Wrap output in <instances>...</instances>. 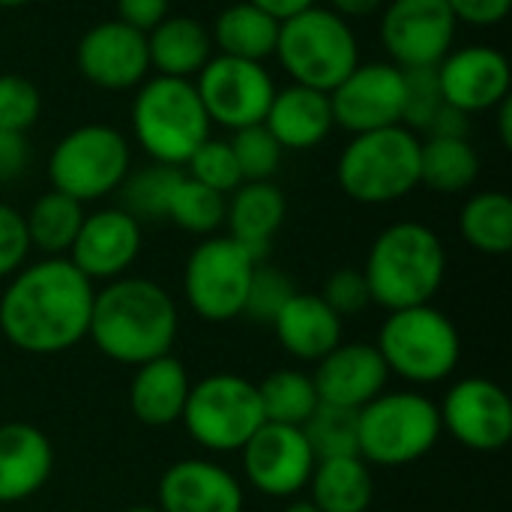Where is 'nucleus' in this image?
<instances>
[{"instance_id":"7ed1b4c3","label":"nucleus","mask_w":512,"mask_h":512,"mask_svg":"<svg viewBox=\"0 0 512 512\" xmlns=\"http://www.w3.org/2000/svg\"><path fill=\"white\" fill-rule=\"evenodd\" d=\"M363 276L372 303L387 312L426 306L447 279V246L426 222H393L372 240Z\"/></svg>"},{"instance_id":"cd10ccee","label":"nucleus","mask_w":512,"mask_h":512,"mask_svg":"<svg viewBox=\"0 0 512 512\" xmlns=\"http://www.w3.org/2000/svg\"><path fill=\"white\" fill-rule=\"evenodd\" d=\"M306 492L321 512H369L375 501V477L360 456L318 459Z\"/></svg>"},{"instance_id":"72a5a7b5","label":"nucleus","mask_w":512,"mask_h":512,"mask_svg":"<svg viewBox=\"0 0 512 512\" xmlns=\"http://www.w3.org/2000/svg\"><path fill=\"white\" fill-rule=\"evenodd\" d=\"M183 177V168L159 165L150 162L138 171H129L123 186L117 189L120 207L138 219V222H165L168 219V204Z\"/></svg>"},{"instance_id":"393cba45","label":"nucleus","mask_w":512,"mask_h":512,"mask_svg":"<svg viewBox=\"0 0 512 512\" xmlns=\"http://www.w3.org/2000/svg\"><path fill=\"white\" fill-rule=\"evenodd\" d=\"M285 213H288L285 192L273 180L240 183L228 195V210H225L228 237L237 240L255 261H264L273 237L285 225Z\"/></svg>"},{"instance_id":"1a4fd4ad","label":"nucleus","mask_w":512,"mask_h":512,"mask_svg":"<svg viewBox=\"0 0 512 512\" xmlns=\"http://www.w3.org/2000/svg\"><path fill=\"white\" fill-rule=\"evenodd\" d=\"M132 171L129 138L108 123H81L69 129L48 153L45 174L51 189L90 204L114 195Z\"/></svg>"},{"instance_id":"bb28decb","label":"nucleus","mask_w":512,"mask_h":512,"mask_svg":"<svg viewBox=\"0 0 512 512\" xmlns=\"http://www.w3.org/2000/svg\"><path fill=\"white\" fill-rule=\"evenodd\" d=\"M150 72L192 81L216 54L210 30L192 15H168L147 33Z\"/></svg>"},{"instance_id":"f704fd0d","label":"nucleus","mask_w":512,"mask_h":512,"mask_svg":"<svg viewBox=\"0 0 512 512\" xmlns=\"http://www.w3.org/2000/svg\"><path fill=\"white\" fill-rule=\"evenodd\" d=\"M225 210H228V195L201 186L198 180L186 177V171H183V177L171 195L165 222H174L180 231L204 240V237L219 234V228L225 225Z\"/></svg>"},{"instance_id":"473e14b6","label":"nucleus","mask_w":512,"mask_h":512,"mask_svg":"<svg viewBox=\"0 0 512 512\" xmlns=\"http://www.w3.org/2000/svg\"><path fill=\"white\" fill-rule=\"evenodd\" d=\"M258 396H261L267 423L297 426V429H303L306 420L321 405L312 375H306L300 369H279V372L267 375L258 384Z\"/></svg>"},{"instance_id":"c756f323","label":"nucleus","mask_w":512,"mask_h":512,"mask_svg":"<svg viewBox=\"0 0 512 512\" xmlns=\"http://www.w3.org/2000/svg\"><path fill=\"white\" fill-rule=\"evenodd\" d=\"M84 216L87 213H84L81 201H75L57 189L42 192L24 213L30 249L42 252V258H66L78 237Z\"/></svg>"},{"instance_id":"0eeeda50","label":"nucleus","mask_w":512,"mask_h":512,"mask_svg":"<svg viewBox=\"0 0 512 512\" xmlns=\"http://www.w3.org/2000/svg\"><path fill=\"white\" fill-rule=\"evenodd\" d=\"M438 405L417 390H384L357 411V456L372 468H405L441 441Z\"/></svg>"},{"instance_id":"423d86ee","label":"nucleus","mask_w":512,"mask_h":512,"mask_svg":"<svg viewBox=\"0 0 512 512\" xmlns=\"http://www.w3.org/2000/svg\"><path fill=\"white\" fill-rule=\"evenodd\" d=\"M273 57L279 60L291 84L330 93L360 63V42L351 21L315 3L279 21Z\"/></svg>"},{"instance_id":"2f4dec72","label":"nucleus","mask_w":512,"mask_h":512,"mask_svg":"<svg viewBox=\"0 0 512 512\" xmlns=\"http://www.w3.org/2000/svg\"><path fill=\"white\" fill-rule=\"evenodd\" d=\"M462 240L489 258L510 255L512 249V198L501 189L471 195L459 210Z\"/></svg>"},{"instance_id":"2eb2a0df","label":"nucleus","mask_w":512,"mask_h":512,"mask_svg":"<svg viewBox=\"0 0 512 512\" xmlns=\"http://www.w3.org/2000/svg\"><path fill=\"white\" fill-rule=\"evenodd\" d=\"M315 462L303 429L279 423H264L240 450L249 489L273 501H291L306 492Z\"/></svg>"},{"instance_id":"c9c22d12","label":"nucleus","mask_w":512,"mask_h":512,"mask_svg":"<svg viewBox=\"0 0 512 512\" xmlns=\"http://www.w3.org/2000/svg\"><path fill=\"white\" fill-rule=\"evenodd\" d=\"M303 435H306L315 459L357 456V411L321 402L315 408V414L306 420Z\"/></svg>"},{"instance_id":"aec40b11","label":"nucleus","mask_w":512,"mask_h":512,"mask_svg":"<svg viewBox=\"0 0 512 512\" xmlns=\"http://www.w3.org/2000/svg\"><path fill=\"white\" fill-rule=\"evenodd\" d=\"M312 381L324 405L360 411L387 390L390 369L375 345L339 342L327 357L315 363Z\"/></svg>"},{"instance_id":"6ab92c4d","label":"nucleus","mask_w":512,"mask_h":512,"mask_svg":"<svg viewBox=\"0 0 512 512\" xmlns=\"http://www.w3.org/2000/svg\"><path fill=\"white\" fill-rule=\"evenodd\" d=\"M438 87L444 99L468 117L495 111L512 87V66L507 54L492 45L453 48L438 66Z\"/></svg>"},{"instance_id":"39448f33","label":"nucleus","mask_w":512,"mask_h":512,"mask_svg":"<svg viewBox=\"0 0 512 512\" xmlns=\"http://www.w3.org/2000/svg\"><path fill=\"white\" fill-rule=\"evenodd\" d=\"M336 183L369 207L408 198L420 186V138L405 126L351 135L336 159Z\"/></svg>"},{"instance_id":"dca6fc26","label":"nucleus","mask_w":512,"mask_h":512,"mask_svg":"<svg viewBox=\"0 0 512 512\" xmlns=\"http://www.w3.org/2000/svg\"><path fill=\"white\" fill-rule=\"evenodd\" d=\"M333 123L348 135L402 126L405 108V72L390 60L357 63L342 84L330 93Z\"/></svg>"},{"instance_id":"a878e982","label":"nucleus","mask_w":512,"mask_h":512,"mask_svg":"<svg viewBox=\"0 0 512 512\" xmlns=\"http://www.w3.org/2000/svg\"><path fill=\"white\" fill-rule=\"evenodd\" d=\"M189 387V372L177 357H156L135 369L129 384V411L150 429H168L180 423Z\"/></svg>"},{"instance_id":"de8ad7c7","label":"nucleus","mask_w":512,"mask_h":512,"mask_svg":"<svg viewBox=\"0 0 512 512\" xmlns=\"http://www.w3.org/2000/svg\"><path fill=\"white\" fill-rule=\"evenodd\" d=\"M384 3L387 0H327V9H333L336 15L351 21V18H369L375 12H381Z\"/></svg>"},{"instance_id":"20e7f679","label":"nucleus","mask_w":512,"mask_h":512,"mask_svg":"<svg viewBox=\"0 0 512 512\" xmlns=\"http://www.w3.org/2000/svg\"><path fill=\"white\" fill-rule=\"evenodd\" d=\"M129 120L132 138L150 162L171 168H183L213 129L195 84L165 75H150L135 87Z\"/></svg>"},{"instance_id":"412c9836","label":"nucleus","mask_w":512,"mask_h":512,"mask_svg":"<svg viewBox=\"0 0 512 512\" xmlns=\"http://www.w3.org/2000/svg\"><path fill=\"white\" fill-rule=\"evenodd\" d=\"M159 512H243L246 489L210 459H180L165 468L156 489Z\"/></svg>"},{"instance_id":"6e6552de","label":"nucleus","mask_w":512,"mask_h":512,"mask_svg":"<svg viewBox=\"0 0 512 512\" xmlns=\"http://www.w3.org/2000/svg\"><path fill=\"white\" fill-rule=\"evenodd\" d=\"M375 348L390 375H399L417 387H432L453 378L462 360V336L456 324L432 303L390 312L378 330Z\"/></svg>"},{"instance_id":"f3484780","label":"nucleus","mask_w":512,"mask_h":512,"mask_svg":"<svg viewBox=\"0 0 512 512\" xmlns=\"http://www.w3.org/2000/svg\"><path fill=\"white\" fill-rule=\"evenodd\" d=\"M75 66L87 84L105 93L135 90L150 78L147 33L108 18L87 27L75 45Z\"/></svg>"},{"instance_id":"f257e3e1","label":"nucleus","mask_w":512,"mask_h":512,"mask_svg":"<svg viewBox=\"0 0 512 512\" xmlns=\"http://www.w3.org/2000/svg\"><path fill=\"white\" fill-rule=\"evenodd\" d=\"M96 285L69 258H39L6 279L0 336L33 357L66 354L87 339Z\"/></svg>"},{"instance_id":"79ce46f5","label":"nucleus","mask_w":512,"mask_h":512,"mask_svg":"<svg viewBox=\"0 0 512 512\" xmlns=\"http://www.w3.org/2000/svg\"><path fill=\"white\" fill-rule=\"evenodd\" d=\"M321 300H324L342 321L351 318V315L366 312V309L372 306V297H369V285H366L363 270H357V267L333 270L330 279L324 282Z\"/></svg>"},{"instance_id":"b1692460","label":"nucleus","mask_w":512,"mask_h":512,"mask_svg":"<svg viewBox=\"0 0 512 512\" xmlns=\"http://www.w3.org/2000/svg\"><path fill=\"white\" fill-rule=\"evenodd\" d=\"M282 351L300 363H318L327 357L345 333V321L321 300V294L297 291L270 324Z\"/></svg>"},{"instance_id":"4468645a","label":"nucleus","mask_w":512,"mask_h":512,"mask_svg":"<svg viewBox=\"0 0 512 512\" xmlns=\"http://www.w3.org/2000/svg\"><path fill=\"white\" fill-rule=\"evenodd\" d=\"M441 429L474 453H498L512 441L510 393L489 378H462L438 405Z\"/></svg>"},{"instance_id":"58836bf2","label":"nucleus","mask_w":512,"mask_h":512,"mask_svg":"<svg viewBox=\"0 0 512 512\" xmlns=\"http://www.w3.org/2000/svg\"><path fill=\"white\" fill-rule=\"evenodd\" d=\"M294 294H297V288L288 279V273H282L279 267H270V264L261 261L255 267V273H252V282H249L243 318H249V321H255L261 327H270Z\"/></svg>"},{"instance_id":"ea45409f","label":"nucleus","mask_w":512,"mask_h":512,"mask_svg":"<svg viewBox=\"0 0 512 512\" xmlns=\"http://www.w3.org/2000/svg\"><path fill=\"white\" fill-rule=\"evenodd\" d=\"M444 105H447V99L438 87L435 69L405 72V108H402V126L405 129H411L417 138H423Z\"/></svg>"},{"instance_id":"3c124183","label":"nucleus","mask_w":512,"mask_h":512,"mask_svg":"<svg viewBox=\"0 0 512 512\" xmlns=\"http://www.w3.org/2000/svg\"><path fill=\"white\" fill-rule=\"evenodd\" d=\"M285 512H321V510H318L309 498H300V495H297V498H291V501L285 504Z\"/></svg>"},{"instance_id":"c85d7f7f","label":"nucleus","mask_w":512,"mask_h":512,"mask_svg":"<svg viewBox=\"0 0 512 512\" xmlns=\"http://www.w3.org/2000/svg\"><path fill=\"white\" fill-rule=\"evenodd\" d=\"M210 39L216 54L264 63L276 51L279 21L264 9H258L255 3L237 0L213 18Z\"/></svg>"},{"instance_id":"7c9ffc66","label":"nucleus","mask_w":512,"mask_h":512,"mask_svg":"<svg viewBox=\"0 0 512 512\" xmlns=\"http://www.w3.org/2000/svg\"><path fill=\"white\" fill-rule=\"evenodd\" d=\"M480 177V153L468 138H420V186L459 195Z\"/></svg>"},{"instance_id":"f8f14e48","label":"nucleus","mask_w":512,"mask_h":512,"mask_svg":"<svg viewBox=\"0 0 512 512\" xmlns=\"http://www.w3.org/2000/svg\"><path fill=\"white\" fill-rule=\"evenodd\" d=\"M459 21L444 0H387L381 6L378 39L402 72L435 69L456 48Z\"/></svg>"},{"instance_id":"a211bd4d","label":"nucleus","mask_w":512,"mask_h":512,"mask_svg":"<svg viewBox=\"0 0 512 512\" xmlns=\"http://www.w3.org/2000/svg\"><path fill=\"white\" fill-rule=\"evenodd\" d=\"M144 246L141 222L123 207H102L84 216L78 237L69 249V261L96 285L129 276Z\"/></svg>"},{"instance_id":"a18cd8bd","label":"nucleus","mask_w":512,"mask_h":512,"mask_svg":"<svg viewBox=\"0 0 512 512\" xmlns=\"http://www.w3.org/2000/svg\"><path fill=\"white\" fill-rule=\"evenodd\" d=\"M114 9H117V21L141 30V33H150L162 18L171 15V0H114Z\"/></svg>"},{"instance_id":"09e8293b","label":"nucleus","mask_w":512,"mask_h":512,"mask_svg":"<svg viewBox=\"0 0 512 512\" xmlns=\"http://www.w3.org/2000/svg\"><path fill=\"white\" fill-rule=\"evenodd\" d=\"M249 3H255L258 9H264V12L273 15L276 21H285V18H291V15H297V12L315 6L318 0H249Z\"/></svg>"},{"instance_id":"603ef678","label":"nucleus","mask_w":512,"mask_h":512,"mask_svg":"<svg viewBox=\"0 0 512 512\" xmlns=\"http://www.w3.org/2000/svg\"><path fill=\"white\" fill-rule=\"evenodd\" d=\"M33 0H0V9H18V6H27Z\"/></svg>"},{"instance_id":"f03ea898","label":"nucleus","mask_w":512,"mask_h":512,"mask_svg":"<svg viewBox=\"0 0 512 512\" xmlns=\"http://www.w3.org/2000/svg\"><path fill=\"white\" fill-rule=\"evenodd\" d=\"M180 333L174 297L153 279L120 276L93 294L87 339L120 366H144L171 354Z\"/></svg>"},{"instance_id":"9b49d317","label":"nucleus","mask_w":512,"mask_h":512,"mask_svg":"<svg viewBox=\"0 0 512 512\" xmlns=\"http://www.w3.org/2000/svg\"><path fill=\"white\" fill-rule=\"evenodd\" d=\"M258 264L261 261H255L228 234L204 237L183 267V297L189 309L210 324L243 318L249 282Z\"/></svg>"},{"instance_id":"9d476101","label":"nucleus","mask_w":512,"mask_h":512,"mask_svg":"<svg viewBox=\"0 0 512 512\" xmlns=\"http://www.w3.org/2000/svg\"><path fill=\"white\" fill-rule=\"evenodd\" d=\"M180 423L201 450L240 453L267 423L258 384L234 372L207 375L189 387Z\"/></svg>"},{"instance_id":"5701e85b","label":"nucleus","mask_w":512,"mask_h":512,"mask_svg":"<svg viewBox=\"0 0 512 512\" xmlns=\"http://www.w3.org/2000/svg\"><path fill=\"white\" fill-rule=\"evenodd\" d=\"M264 126L279 141L282 150H297V153L315 150L336 129L330 96L300 84L276 87Z\"/></svg>"},{"instance_id":"a19ab883","label":"nucleus","mask_w":512,"mask_h":512,"mask_svg":"<svg viewBox=\"0 0 512 512\" xmlns=\"http://www.w3.org/2000/svg\"><path fill=\"white\" fill-rule=\"evenodd\" d=\"M39 114H42L39 87L15 72L0 75V129L27 132L30 126H36Z\"/></svg>"},{"instance_id":"49530a36","label":"nucleus","mask_w":512,"mask_h":512,"mask_svg":"<svg viewBox=\"0 0 512 512\" xmlns=\"http://www.w3.org/2000/svg\"><path fill=\"white\" fill-rule=\"evenodd\" d=\"M30 165V141L27 132L0 129V186L15 183Z\"/></svg>"},{"instance_id":"ddd939ff","label":"nucleus","mask_w":512,"mask_h":512,"mask_svg":"<svg viewBox=\"0 0 512 512\" xmlns=\"http://www.w3.org/2000/svg\"><path fill=\"white\" fill-rule=\"evenodd\" d=\"M192 84L210 117V126H222L228 132L264 123L276 96V81L264 63L225 54H213Z\"/></svg>"},{"instance_id":"4be33fe9","label":"nucleus","mask_w":512,"mask_h":512,"mask_svg":"<svg viewBox=\"0 0 512 512\" xmlns=\"http://www.w3.org/2000/svg\"><path fill=\"white\" fill-rule=\"evenodd\" d=\"M54 471V447L42 429L24 420L0 423V504L33 498Z\"/></svg>"},{"instance_id":"864d4df0","label":"nucleus","mask_w":512,"mask_h":512,"mask_svg":"<svg viewBox=\"0 0 512 512\" xmlns=\"http://www.w3.org/2000/svg\"><path fill=\"white\" fill-rule=\"evenodd\" d=\"M120 512H159V507H150V504H138V507H126Z\"/></svg>"},{"instance_id":"4c0bfd02","label":"nucleus","mask_w":512,"mask_h":512,"mask_svg":"<svg viewBox=\"0 0 512 512\" xmlns=\"http://www.w3.org/2000/svg\"><path fill=\"white\" fill-rule=\"evenodd\" d=\"M183 171H186V177H192L201 186H207L213 192H222V195H231L243 183V174H240V165L234 159L231 141H225V138H207L189 156Z\"/></svg>"},{"instance_id":"c03bdc74","label":"nucleus","mask_w":512,"mask_h":512,"mask_svg":"<svg viewBox=\"0 0 512 512\" xmlns=\"http://www.w3.org/2000/svg\"><path fill=\"white\" fill-rule=\"evenodd\" d=\"M459 24L468 27H498L510 18L512 0H444Z\"/></svg>"},{"instance_id":"8fccbe9b","label":"nucleus","mask_w":512,"mask_h":512,"mask_svg":"<svg viewBox=\"0 0 512 512\" xmlns=\"http://www.w3.org/2000/svg\"><path fill=\"white\" fill-rule=\"evenodd\" d=\"M495 120H498V141H501V147H512V99L507 96L495 111Z\"/></svg>"},{"instance_id":"37998d69","label":"nucleus","mask_w":512,"mask_h":512,"mask_svg":"<svg viewBox=\"0 0 512 512\" xmlns=\"http://www.w3.org/2000/svg\"><path fill=\"white\" fill-rule=\"evenodd\" d=\"M30 258V240L24 228V213L0 201V282L18 273Z\"/></svg>"},{"instance_id":"e433bc0d","label":"nucleus","mask_w":512,"mask_h":512,"mask_svg":"<svg viewBox=\"0 0 512 512\" xmlns=\"http://www.w3.org/2000/svg\"><path fill=\"white\" fill-rule=\"evenodd\" d=\"M231 150H234V159H237V165H240L243 183L273 180V174L279 171L282 156H285V150H282L279 141L267 132L264 123L231 132Z\"/></svg>"}]
</instances>
